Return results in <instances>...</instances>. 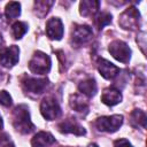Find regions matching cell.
I'll use <instances>...</instances> for the list:
<instances>
[{
  "mask_svg": "<svg viewBox=\"0 0 147 147\" xmlns=\"http://www.w3.org/2000/svg\"><path fill=\"white\" fill-rule=\"evenodd\" d=\"M13 124L16 130H18L21 133H29L31 132L34 126L30 119L29 109L26 106L21 105L17 106L13 111Z\"/></svg>",
  "mask_w": 147,
  "mask_h": 147,
  "instance_id": "1",
  "label": "cell"
},
{
  "mask_svg": "<svg viewBox=\"0 0 147 147\" xmlns=\"http://www.w3.org/2000/svg\"><path fill=\"white\" fill-rule=\"evenodd\" d=\"M0 44H1V36H0Z\"/></svg>",
  "mask_w": 147,
  "mask_h": 147,
  "instance_id": "28",
  "label": "cell"
},
{
  "mask_svg": "<svg viewBox=\"0 0 147 147\" xmlns=\"http://www.w3.org/2000/svg\"><path fill=\"white\" fill-rule=\"evenodd\" d=\"M131 123L136 126L146 127V115L142 110H133L131 113Z\"/></svg>",
  "mask_w": 147,
  "mask_h": 147,
  "instance_id": "19",
  "label": "cell"
},
{
  "mask_svg": "<svg viewBox=\"0 0 147 147\" xmlns=\"http://www.w3.org/2000/svg\"><path fill=\"white\" fill-rule=\"evenodd\" d=\"M92 37V29L87 25H76L72 30L71 41L76 46H80L88 41Z\"/></svg>",
  "mask_w": 147,
  "mask_h": 147,
  "instance_id": "8",
  "label": "cell"
},
{
  "mask_svg": "<svg viewBox=\"0 0 147 147\" xmlns=\"http://www.w3.org/2000/svg\"><path fill=\"white\" fill-rule=\"evenodd\" d=\"M22 85H23V88L25 92L31 93V94H40L46 90L48 82H47V79L25 77L22 80Z\"/></svg>",
  "mask_w": 147,
  "mask_h": 147,
  "instance_id": "6",
  "label": "cell"
},
{
  "mask_svg": "<svg viewBox=\"0 0 147 147\" xmlns=\"http://www.w3.org/2000/svg\"><path fill=\"white\" fill-rule=\"evenodd\" d=\"M18 53L20 49L15 45L2 48L0 51V63L3 67H11L16 64L18 61Z\"/></svg>",
  "mask_w": 147,
  "mask_h": 147,
  "instance_id": "9",
  "label": "cell"
},
{
  "mask_svg": "<svg viewBox=\"0 0 147 147\" xmlns=\"http://www.w3.org/2000/svg\"><path fill=\"white\" fill-rule=\"evenodd\" d=\"M29 68L33 74L44 75L51 69V59L42 52H36L29 62Z\"/></svg>",
  "mask_w": 147,
  "mask_h": 147,
  "instance_id": "2",
  "label": "cell"
},
{
  "mask_svg": "<svg viewBox=\"0 0 147 147\" xmlns=\"http://www.w3.org/2000/svg\"><path fill=\"white\" fill-rule=\"evenodd\" d=\"M98 69L101 74V76L106 79H113L115 78L118 74H119V69L114 65L111 62L105 60V59H101L99 60V64H98Z\"/></svg>",
  "mask_w": 147,
  "mask_h": 147,
  "instance_id": "12",
  "label": "cell"
},
{
  "mask_svg": "<svg viewBox=\"0 0 147 147\" xmlns=\"http://www.w3.org/2000/svg\"><path fill=\"white\" fill-rule=\"evenodd\" d=\"M139 22V11L137 8L134 7H130L127 8L119 17L118 23L121 24V26H123L124 29H136Z\"/></svg>",
  "mask_w": 147,
  "mask_h": 147,
  "instance_id": "7",
  "label": "cell"
},
{
  "mask_svg": "<svg viewBox=\"0 0 147 147\" xmlns=\"http://www.w3.org/2000/svg\"><path fill=\"white\" fill-rule=\"evenodd\" d=\"M109 52L110 54L119 62L126 63L130 60L131 56V49L130 47L122 40H115L109 45Z\"/></svg>",
  "mask_w": 147,
  "mask_h": 147,
  "instance_id": "5",
  "label": "cell"
},
{
  "mask_svg": "<svg viewBox=\"0 0 147 147\" xmlns=\"http://www.w3.org/2000/svg\"><path fill=\"white\" fill-rule=\"evenodd\" d=\"M123 123L122 115H113V116H103L95 121V125L100 131L106 132H115L119 129Z\"/></svg>",
  "mask_w": 147,
  "mask_h": 147,
  "instance_id": "3",
  "label": "cell"
},
{
  "mask_svg": "<svg viewBox=\"0 0 147 147\" xmlns=\"http://www.w3.org/2000/svg\"><path fill=\"white\" fill-rule=\"evenodd\" d=\"M115 147H132V145L126 139H118L114 142Z\"/></svg>",
  "mask_w": 147,
  "mask_h": 147,
  "instance_id": "25",
  "label": "cell"
},
{
  "mask_svg": "<svg viewBox=\"0 0 147 147\" xmlns=\"http://www.w3.org/2000/svg\"><path fill=\"white\" fill-rule=\"evenodd\" d=\"M111 22V15L108 13H100L98 14V16L94 18V25L100 30L102 29L105 25L109 24Z\"/></svg>",
  "mask_w": 147,
  "mask_h": 147,
  "instance_id": "21",
  "label": "cell"
},
{
  "mask_svg": "<svg viewBox=\"0 0 147 147\" xmlns=\"http://www.w3.org/2000/svg\"><path fill=\"white\" fill-rule=\"evenodd\" d=\"M0 103L5 107H9L11 105V98H10L8 92L0 91Z\"/></svg>",
  "mask_w": 147,
  "mask_h": 147,
  "instance_id": "23",
  "label": "cell"
},
{
  "mask_svg": "<svg viewBox=\"0 0 147 147\" xmlns=\"http://www.w3.org/2000/svg\"><path fill=\"white\" fill-rule=\"evenodd\" d=\"M0 141H1L2 147H15V146L9 141L7 134H1V136H0Z\"/></svg>",
  "mask_w": 147,
  "mask_h": 147,
  "instance_id": "24",
  "label": "cell"
},
{
  "mask_svg": "<svg viewBox=\"0 0 147 147\" xmlns=\"http://www.w3.org/2000/svg\"><path fill=\"white\" fill-rule=\"evenodd\" d=\"M26 31H28V24L24 22H16L11 26V33L15 39L22 38V36L25 34Z\"/></svg>",
  "mask_w": 147,
  "mask_h": 147,
  "instance_id": "20",
  "label": "cell"
},
{
  "mask_svg": "<svg viewBox=\"0 0 147 147\" xmlns=\"http://www.w3.org/2000/svg\"><path fill=\"white\" fill-rule=\"evenodd\" d=\"M59 131L63 132V133H74L76 136H83L85 134V130L83 126H80L75 119L72 118H68L63 122H61L59 125Z\"/></svg>",
  "mask_w": 147,
  "mask_h": 147,
  "instance_id": "11",
  "label": "cell"
},
{
  "mask_svg": "<svg viewBox=\"0 0 147 147\" xmlns=\"http://www.w3.org/2000/svg\"><path fill=\"white\" fill-rule=\"evenodd\" d=\"M40 110H41L42 116L49 121L55 119L61 115V108H60L57 101L53 96H46L41 101Z\"/></svg>",
  "mask_w": 147,
  "mask_h": 147,
  "instance_id": "4",
  "label": "cell"
},
{
  "mask_svg": "<svg viewBox=\"0 0 147 147\" xmlns=\"http://www.w3.org/2000/svg\"><path fill=\"white\" fill-rule=\"evenodd\" d=\"M2 126H3V124H2V118H1V116H0V130L2 129Z\"/></svg>",
  "mask_w": 147,
  "mask_h": 147,
  "instance_id": "26",
  "label": "cell"
},
{
  "mask_svg": "<svg viewBox=\"0 0 147 147\" xmlns=\"http://www.w3.org/2000/svg\"><path fill=\"white\" fill-rule=\"evenodd\" d=\"M70 106L74 110L79 111V113L87 111V108H88V103H87L86 99L83 95H79V94H75V95L71 96Z\"/></svg>",
  "mask_w": 147,
  "mask_h": 147,
  "instance_id": "16",
  "label": "cell"
},
{
  "mask_svg": "<svg viewBox=\"0 0 147 147\" xmlns=\"http://www.w3.org/2000/svg\"><path fill=\"white\" fill-rule=\"evenodd\" d=\"M121 99H122L121 92L114 87H109L105 90L101 96V101L107 106H115L121 101Z\"/></svg>",
  "mask_w": 147,
  "mask_h": 147,
  "instance_id": "13",
  "label": "cell"
},
{
  "mask_svg": "<svg viewBox=\"0 0 147 147\" xmlns=\"http://www.w3.org/2000/svg\"><path fill=\"white\" fill-rule=\"evenodd\" d=\"M55 142V138L48 132H39L32 138V147H49Z\"/></svg>",
  "mask_w": 147,
  "mask_h": 147,
  "instance_id": "14",
  "label": "cell"
},
{
  "mask_svg": "<svg viewBox=\"0 0 147 147\" xmlns=\"http://www.w3.org/2000/svg\"><path fill=\"white\" fill-rule=\"evenodd\" d=\"M88 147H99V146L95 145V144H91V145H88Z\"/></svg>",
  "mask_w": 147,
  "mask_h": 147,
  "instance_id": "27",
  "label": "cell"
},
{
  "mask_svg": "<svg viewBox=\"0 0 147 147\" xmlns=\"http://www.w3.org/2000/svg\"><path fill=\"white\" fill-rule=\"evenodd\" d=\"M46 33L51 39L60 40L63 36V25L60 18L53 17L46 24Z\"/></svg>",
  "mask_w": 147,
  "mask_h": 147,
  "instance_id": "10",
  "label": "cell"
},
{
  "mask_svg": "<svg viewBox=\"0 0 147 147\" xmlns=\"http://www.w3.org/2000/svg\"><path fill=\"white\" fill-rule=\"evenodd\" d=\"M53 1H37L34 5H36V13L38 16L40 17H44L48 9L51 8V6H53Z\"/></svg>",
  "mask_w": 147,
  "mask_h": 147,
  "instance_id": "22",
  "label": "cell"
},
{
  "mask_svg": "<svg viewBox=\"0 0 147 147\" xmlns=\"http://www.w3.org/2000/svg\"><path fill=\"white\" fill-rule=\"evenodd\" d=\"M100 6L99 1H82L80 2V14L83 16H90L98 11Z\"/></svg>",
  "mask_w": 147,
  "mask_h": 147,
  "instance_id": "17",
  "label": "cell"
},
{
  "mask_svg": "<svg viewBox=\"0 0 147 147\" xmlns=\"http://www.w3.org/2000/svg\"><path fill=\"white\" fill-rule=\"evenodd\" d=\"M78 88L84 95L92 96L96 92V83H95V80L93 78H87V79H85V80L79 83Z\"/></svg>",
  "mask_w": 147,
  "mask_h": 147,
  "instance_id": "15",
  "label": "cell"
},
{
  "mask_svg": "<svg viewBox=\"0 0 147 147\" xmlns=\"http://www.w3.org/2000/svg\"><path fill=\"white\" fill-rule=\"evenodd\" d=\"M5 14H6V17L8 20L16 18L21 14V5L18 2H9V3H7L6 9H5Z\"/></svg>",
  "mask_w": 147,
  "mask_h": 147,
  "instance_id": "18",
  "label": "cell"
}]
</instances>
